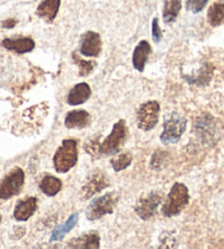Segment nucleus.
<instances>
[{
    "mask_svg": "<svg viewBox=\"0 0 224 249\" xmlns=\"http://www.w3.org/2000/svg\"><path fill=\"white\" fill-rule=\"evenodd\" d=\"M128 137V127L124 120L114 123L112 131L102 143H98L97 156H113L121 151Z\"/></svg>",
    "mask_w": 224,
    "mask_h": 249,
    "instance_id": "1",
    "label": "nucleus"
},
{
    "mask_svg": "<svg viewBox=\"0 0 224 249\" xmlns=\"http://www.w3.org/2000/svg\"><path fill=\"white\" fill-rule=\"evenodd\" d=\"M77 160H78L77 141L74 139L64 140L53 157L55 170L59 174L68 173L73 167H75Z\"/></svg>",
    "mask_w": 224,
    "mask_h": 249,
    "instance_id": "2",
    "label": "nucleus"
},
{
    "mask_svg": "<svg viewBox=\"0 0 224 249\" xmlns=\"http://www.w3.org/2000/svg\"><path fill=\"white\" fill-rule=\"evenodd\" d=\"M190 200L188 188L184 183L176 182L167 196V200L163 207V215L173 217L178 215L187 207Z\"/></svg>",
    "mask_w": 224,
    "mask_h": 249,
    "instance_id": "3",
    "label": "nucleus"
},
{
    "mask_svg": "<svg viewBox=\"0 0 224 249\" xmlns=\"http://www.w3.org/2000/svg\"><path fill=\"white\" fill-rule=\"evenodd\" d=\"M118 200L119 196L114 192L107 193V195L98 197V199H94L89 204L87 212H86V216L89 221H96L107 215V214L113 213Z\"/></svg>",
    "mask_w": 224,
    "mask_h": 249,
    "instance_id": "4",
    "label": "nucleus"
},
{
    "mask_svg": "<svg viewBox=\"0 0 224 249\" xmlns=\"http://www.w3.org/2000/svg\"><path fill=\"white\" fill-rule=\"evenodd\" d=\"M164 131L162 132L161 142L164 145L175 144L180 140V137L186 131L187 120L180 117L177 113H173L164 122Z\"/></svg>",
    "mask_w": 224,
    "mask_h": 249,
    "instance_id": "5",
    "label": "nucleus"
},
{
    "mask_svg": "<svg viewBox=\"0 0 224 249\" xmlns=\"http://www.w3.org/2000/svg\"><path fill=\"white\" fill-rule=\"evenodd\" d=\"M24 180L25 175L22 169L19 167L12 169L0 182V199L8 200L19 195L24 186Z\"/></svg>",
    "mask_w": 224,
    "mask_h": 249,
    "instance_id": "6",
    "label": "nucleus"
},
{
    "mask_svg": "<svg viewBox=\"0 0 224 249\" xmlns=\"http://www.w3.org/2000/svg\"><path fill=\"white\" fill-rule=\"evenodd\" d=\"M161 107L157 101H149L141 105L137 111V126L143 131H150L158 122Z\"/></svg>",
    "mask_w": 224,
    "mask_h": 249,
    "instance_id": "7",
    "label": "nucleus"
},
{
    "mask_svg": "<svg viewBox=\"0 0 224 249\" xmlns=\"http://www.w3.org/2000/svg\"><path fill=\"white\" fill-rule=\"evenodd\" d=\"M102 42L99 33L88 31L80 38L79 52L87 57H97L101 53Z\"/></svg>",
    "mask_w": 224,
    "mask_h": 249,
    "instance_id": "8",
    "label": "nucleus"
},
{
    "mask_svg": "<svg viewBox=\"0 0 224 249\" xmlns=\"http://www.w3.org/2000/svg\"><path fill=\"white\" fill-rule=\"evenodd\" d=\"M195 132L205 143L212 142L217 133V125H215V120L212 115L204 113L198 117L195 124Z\"/></svg>",
    "mask_w": 224,
    "mask_h": 249,
    "instance_id": "9",
    "label": "nucleus"
},
{
    "mask_svg": "<svg viewBox=\"0 0 224 249\" xmlns=\"http://www.w3.org/2000/svg\"><path fill=\"white\" fill-rule=\"evenodd\" d=\"M161 202L162 196L157 192H150L139 201V203L135 207V212L142 220H149V218L154 216Z\"/></svg>",
    "mask_w": 224,
    "mask_h": 249,
    "instance_id": "10",
    "label": "nucleus"
},
{
    "mask_svg": "<svg viewBox=\"0 0 224 249\" xmlns=\"http://www.w3.org/2000/svg\"><path fill=\"white\" fill-rule=\"evenodd\" d=\"M108 186H109V180H108L105 173H94L90 176L81 189V196H83V199L87 200L93 195L106 189Z\"/></svg>",
    "mask_w": 224,
    "mask_h": 249,
    "instance_id": "11",
    "label": "nucleus"
},
{
    "mask_svg": "<svg viewBox=\"0 0 224 249\" xmlns=\"http://www.w3.org/2000/svg\"><path fill=\"white\" fill-rule=\"evenodd\" d=\"M2 46L8 51H12L18 54L29 53L36 47V43L30 37H17V38H5L1 42Z\"/></svg>",
    "mask_w": 224,
    "mask_h": 249,
    "instance_id": "12",
    "label": "nucleus"
},
{
    "mask_svg": "<svg viewBox=\"0 0 224 249\" xmlns=\"http://www.w3.org/2000/svg\"><path fill=\"white\" fill-rule=\"evenodd\" d=\"M37 209V197H28V199L20 200L17 203L14 212V216L17 221H27L36 213Z\"/></svg>",
    "mask_w": 224,
    "mask_h": 249,
    "instance_id": "13",
    "label": "nucleus"
},
{
    "mask_svg": "<svg viewBox=\"0 0 224 249\" xmlns=\"http://www.w3.org/2000/svg\"><path fill=\"white\" fill-rule=\"evenodd\" d=\"M150 52H152V47H150L148 41L143 40L136 45L132 56L133 67H134L136 71H139L141 72L144 71L146 62H148Z\"/></svg>",
    "mask_w": 224,
    "mask_h": 249,
    "instance_id": "14",
    "label": "nucleus"
},
{
    "mask_svg": "<svg viewBox=\"0 0 224 249\" xmlns=\"http://www.w3.org/2000/svg\"><path fill=\"white\" fill-rule=\"evenodd\" d=\"M92 96V89L86 83H80L75 85L71 89L67 96V104L71 106H79L85 104Z\"/></svg>",
    "mask_w": 224,
    "mask_h": 249,
    "instance_id": "15",
    "label": "nucleus"
},
{
    "mask_svg": "<svg viewBox=\"0 0 224 249\" xmlns=\"http://www.w3.org/2000/svg\"><path fill=\"white\" fill-rule=\"evenodd\" d=\"M68 248H92L98 249L100 247V236L98 231H90L87 234H83L79 237L73 238L67 244Z\"/></svg>",
    "mask_w": 224,
    "mask_h": 249,
    "instance_id": "16",
    "label": "nucleus"
},
{
    "mask_svg": "<svg viewBox=\"0 0 224 249\" xmlns=\"http://www.w3.org/2000/svg\"><path fill=\"white\" fill-rule=\"evenodd\" d=\"M65 126L70 130L84 128L90 123V115L85 110H74L68 112L65 117Z\"/></svg>",
    "mask_w": 224,
    "mask_h": 249,
    "instance_id": "17",
    "label": "nucleus"
},
{
    "mask_svg": "<svg viewBox=\"0 0 224 249\" xmlns=\"http://www.w3.org/2000/svg\"><path fill=\"white\" fill-rule=\"evenodd\" d=\"M61 7V0H43L37 9V15L46 22H53Z\"/></svg>",
    "mask_w": 224,
    "mask_h": 249,
    "instance_id": "18",
    "label": "nucleus"
},
{
    "mask_svg": "<svg viewBox=\"0 0 224 249\" xmlns=\"http://www.w3.org/2000/svg\"><path fill=\"white\" fill-rule=\"evenodd\" d=\"M77 222H78V213H73L72 215L68 217V220L65 221L63 223L62 225H59L56 227V229L52 231V235H51V242H59V240H62L64 237H65V235L67 233H70V231L74 229L75 225L77 224Z\"/></svg>",
    "mask_w": 224,
    "mask_h": 249,
    "instance_id": "19",
    "label": "nucleus"
},
{
    "mask_svg": "<svg viewBox=\"0 0 224 249\" xmlns=\"http://www.w3.org/2000/svg\"><path fill=\"white\" fill-rule=\"evenodd\" d=\"M182 0H165L163 10V19L165 23L174 22L182 10Z\"/></svg>",
    "mask_w": 224,
    "mask_h": 249,
    "instance_id": "20",
    "label": "nucleus"
},
{
    "mask_svg": "<svg viewBox=\"0 0 224 249\" xmlns=\"http://www.w3.org/2000/svg\"><path fill=\"white\" fill-rule=\"evenodd\" d=\"M213 74V68L210 64H205L204 66L200 68L199 72L196 76H185V78L191 85L197 86H206L211 80V77Z\"/></svg>",
    "mask_w": 224,
    "mask_h": 249,
    "instance_id": "21",
    "label": "nucleus"
},
{
    "mask_svg": "<svg viewBox=\"0 0 224 249\" xmlns=\"http://www.w3.org/2000/svg\"><path fill=\"white\" fill-rule=\"evenodd\" d=\"M40 188L49 196H54L61 191L62 189V181L58 178L54 177V176H45L44 178L41 180Z\"/></svg>",
    "mask_w": 224,
    "mask_h": 249,
    "instance_id": "22",
    "label": "nucleus"
},
{
    "mask_svg": "<svg viewBox=\"0 0 224 249\" xmlns=\"http://www.w3.org/2000/svg\"><path fill=\"white\" fill-rule=\"evenodd\" d=\"M208 21L212 27H219L224 23V3L215 2L208 10Z\"/></svg>",
    "mask_w": 224,
    "mask_h": 249,
    "instance_id": "23",
    "label": "nucleus"
},
{
    "mask_svg": "<svg viewBox=\"0 0 224 249\" xmlns=\"http://www.w3.org/2000/svg\"><path fill=\"white\" fill-rule=\"evenodd\" d=\"M131 162H132L131 154L123 153V154H121V155H119L118 157L113 158V160H111V165L115 173H119V171L128 168V167L131 165Z\"/></svg>",
    "mask_w": 224,
    "mask_h": 249,
    "instance_id": "24",
    "label": "nucleus"
},
{
    "mask_svg": "<svg viewBox=\"0 0 224 249\" xmlns=\"http://www.w3.org/2000/svg\"><path fill=\"white\" fill-rule=\"evenodd\" d=\"M73 58H74L75 63L79 66V76L86 77L88 76L90 72L93 71L96 64L92 61H84V59H80L78 56H76V54H73Z\"/></svg>",
    "mask_w": 224,
    "mask_h": 249,
    "instance_id": "25",
    "label": "nucleus"
},
{
    "mask_svg": "<svg viewBox=\"0 0 224 249\" xmlns=\"http://www.w3.org/2000/svg\"><path fill=\"white\" fill-rule=\"evenodd\" d=\"M209 0H186V8L187 10L198 14L205 9Z\"/></svg>",
    "mask_w": 224,
    "mask_h": 249,
    "instance_id": "26",
    "label": "nucleus"
},
{
    "mask_svg": "<svg viewBox=\"0 0 224 249\" xmlns=\"http://www.w3.org/2000/svg\"><path fill=\"white\" fill-rule=\"evenodd\" d=\"M152 37L155 43H159L163 38V33H162L161 27H159L157 18H154L152 22Z\"/></svg>",
    "mask_w": 224,
    "mask_h": 249,
    "instance_id": "27",
    "label": "nucleus"
},
{
    "mask_svg": "<svg viewBox=\"0 0 224 249\" xmlns=\"http://www.w3.org/2000/svg\"><path fill=\"white\" fill-rule=\"evenodd\" d=\"M165 160V153L156 152L152 157V161H150V167L153 169H158L162 166V160Z\"/></svg>",
    "mask_w": 224,
    "mask_h": 249,
    "instance_id": "28",
    "label": "nucleus"
},
{
    "mask_svg": "<svg viewBox=\"0 0 224 249\" xmlns=\"http://www.w3.org/2000/svg\"><path fill=\"white\" fill-rule=\"evenodd\" d=\"M16 24H17V20L16 19H8L6 21H3L2 27L3 28H7V29H11V28H14Z\"/></svg>",
    "mask_w": 224,
    "mask_h": 249,
    "instance_id": "29",
    "label": "nucleus"
}]
</instances>
